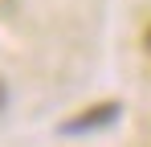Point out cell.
<instances>
[{
    "instance_id": "cell-1",
    "label": "cell",
    "mask_w": 151,
    "mask_h": 147,
    "mask_svg": "<svg viewBox=\"0 0 151 147\" xmlns=\"http://www.w3.org/2000/svg\"><path fill=\"white\" fill-rule=\"evenodd\" d=\"M119 115H123V102H94V106L78 110L74 119H65L57 131H61V135H86V131H102V127L119 122Z\"/></svg>"
},
{
    "instance_id": "cell-2",
    "label": "cell",
    "mask_w": 151,
    "mask_h": 147,
    "mask_svg": "<svg viewBox=\"0 0 151 147\" xmlns=\"http://www.w3.org/2000/svg\"><path fill=\"white\" fill-rule=\"evenodd\" d=\"M4 110H8V82L0 78V115H4Z\"/></svg>"
},
{
    "instance_id": "cell-3",
    "label": "cell",
    "mask_w": 151,
    "mask_h": 147,
    "mask_svg": "<svg viewBox=\"0 0 151 147\" xmlns=\"http://www.w3.org/2000/svg\"><path fill=\"white\" fill-rule=\"evenodd\" d=\"M143 49H147V57H151V24H147V33H143Z\"/></svg>"
}]
</instances>
